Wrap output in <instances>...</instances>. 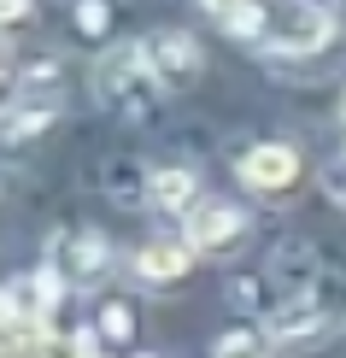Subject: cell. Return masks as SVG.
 <instances>
[{
	"label": "cell",
	"instance_id": "7",
	"mask_svg": "<svg viewBox=\"0 0 346 358\" xmlns=\"http://www.w3.org/2000/svg\"><path fill=\"white\" fill-rule=\"evenodd\" d=\"M270 341H276L282 352H311V347H323L329 335H335V311L317 306L305 294V300H276V311H270Z\"/></svg>",
	"mask_w": 346,
	"mask_h": 358
},
{
	"label": "cell",
	"instance_id": "15",
	"mask_svg": "<svg viewBox=\"0 0 346 358\" xmlns=\"http://www.w3.org/2000/svg\"><path fill=\"white\" fill-rule=\"evenodd\" d=\"M77 29L88 41H100L112 29V6H106V0H77Z\"/></svg>",
	"mask_w": 346,
	"mask_h": 358
},
{
	"label": "cell",
	"instance_id": "13",
	"mask_svg": "<svg viewBox=\"0 0 346 358\" xmlns=\"http://www.w3.org/2000/svg\"><path fill=\"white\" fill-rule=\"evenodd\" d=\"M94 341H100V352H124L135 341V306L129 300H106L100 317H94Z\"/></svg>",
	"mask_w": 346,
	"mask_h": 358
},
{
	"label": "cell",
	"instance_id": "6",
	"mask_svg": "<svg viewBox=\"0 0 346 358\" xmlns=\"http://www.w3.org/2000/svg\"><path fill=\"white\" fill-rule=\"evenodd\" d=\"M235 176L259 200H288L299 188V153L288 141H252L247 153H235Z\"/></svg>",
	"mask_w": 346,
	"mask_h": 358
},
{
	"label": "cell",
	"instance_id": "11",
	"mask_svg": "<svg viewBox=\"0 0 346 358\" xmlns=\"http://www.w3.org/2000/svg\"><path fill=\"white\" fill-rule=\"evenodd\" d=\"M53 117H59V94H48V88H12V106H6L12 141H36Z\"/></svg>",
	"mask_w": 346,
	"mask_h": 358
},
{
	"label": "cell",
	"instance_id": "9",
	"mask_svg": "<svg viewBox=\"0 0 346 358\" xmlns=\"http://www.w3.org/2000/svg\"><path fill=\"white\" fill-rule=\"evenodd\" d=\"M194 264V247L188 235H159V241H147L141 252H135V271H141V282H153V288H171V282H182Z\"/></svg>",
	"mask_w": 346,
	"mask_h": 358
},
{
	"label": "cell",
	"instance_id": "3",
	"mask_svg": "<svg viewBox=\"0 0 346 358\" xmlns=\"http://www.w3.org/2000/svg\"><path fill=\"white\" fill-rule=\"evenodd\" d=\"M41 252H48V271L59 282H71V288H94V282L106 276V264H112V241L100 229H88V223L53 229L48 241H41Z\"/></svg>",
	"mask_w": 346,
	"mask_h": 358
},
{
	"label": "cell",
	"instance_id": "21",
	"mask_svg": "<svg viewBox=\"0 0 346 358\" xmlns=\"http://www.w3.org/2000/svg\"><path fill=\"white\" fill-rule=\"evenodd\" d=\"M82 358H94V352H88V347H82Z\"/></svg>",
	"mask_w": 346,
	"mask_h": 358
},
{
	"label": "cell",
	"instance_id": "19",
	"mask_svg": "<svg viewBox=\"0 0 346 358\" xmlns=\"http://www.w3.org/2000/svg\"><path fill=\"white\" fill-rule=\"evenodd\" d=\"M206 12H212V18H223V12H235V6H247V0H200Z\"/></svg>",
	"mask_w": 346,
	"mask_h": 358
},
{
	"label": "cell",
	"instance_id": "14",
	"mask_svg": "<svg viewBox=\"0 0 346 358\" xmlns=\"http://www.w3.org/2000/svg\"><path fill=\"white\" fill-rule=\"evenodd\" d=\"M212 358H276V341H270L264 329H229L212 347Z\"/></svg>",
	"mask_w": 346,
	"mask_h": 358
},
{
	"label": "cell",
	"instance_id": "20",
	"mask_svg": "<svg viewBox=\"0 0 346 358\" xmlns=\"http://www.w3.org/2000/svg\"><path fill=\"white\" fill-rule=\"evenodd\" d=\"M340 124H346V88H340Z\"/></svg>",
	"mask_w": 346,
	"mask_h": 358
},
{
	"label": "cell",
	"instance_id": "17",
	"mask_svg": "<svg viewBox=\"0 0 346 358\" xmlns=\"http://www.w3.org/2000/svg\"><path fill=\"white\" fill-rule=\"evenodd\" d=\"M29 12H36V0H0V18H6V29H24Z\"/></svg>",
	"mask_w": 346,
	"mask_h": 358
},
{
	"label": "cell",
	"instance_id": "4",
	"mask_svg": "<svg viewBox=\"0 0 346 358\" xmlns=\"http://www.w3.org/2000/svg\"><path fill=\"white\" fill-rule=\"evenodd\" d=\"M59 294H65V282H59L53 271H24L6 282V329L12 341H36L48 335L53 311H59Z\"/></svg>",
	"mask_w": 346,
	"mask_h": 358
},
{
	"label": "cell",
	"instance_id": "18",
	"mask_svg": "<svg viewBox=\"0 0 346 358\" xmlns=\"http://www.w3.org/2000/svg\"><path fill=\"white\" fill-rule=\"evenodd\" d=\"M323 188H329V200L346 206V165H329V171H323Z\"/></svg>",
	"mask_w": 346,
	"mask_h": 358
},
{
	"label": "cell",
	"instance_id": "8",
	"mask_svg": "<svg viewBox=\"0 0 346 358\" xmlns=\"http://www.w3.org/2000/svg\"><path fill=\"white\" fill-rule=\"evenodd\" d=\"M141 48H147V65L159 71V83H164V88L200 77V65H206L200 41H194L188 29H153V36H141Z\"/></svg>",
	"mask_w": 346,
	"mask_h": 358
},
{
	"label": "cell",
	"instance_id": "2",
	"mask_svg": "<svg viewBox=\"0 0 346 358\" xmlns=\"http://www.w3.org/2000/svg\"><path fill=\"white\" fill-rule=\"evenodd\" d=\"M159 88H164V83H159V71L147 65V48H141V41H117V48L94 65V94L106 100L112 112H129V117L147 112Z\"/></svg>",
	"mask_w": 346,
	"mask_h": 358
},
{
	"label": "cell",
	"instance_id": "10",
	"mask_svg": "<svg viewBox=\"0 0 346 358\" xmlns=\"http://www.w3.org/2000/svg\"><path fill=\"white\" fill-rule=\"evenodd\" d=\"M311 282H317V252H311L305 241L276 247V259H270V288H276L282 300H305Z\"/></svg>",
	"mask_w": 346,
	"mask_h": 358
},
{
	"label": "cell",
	"instance_id": "5",
	"mask_svg": "<svg viewBox=\"0 0 346 358\" xmlns=\"http://www.w3.org/2000/svg\"><path fill=\"white\" fill-rule=\"evenodd\" d=\"M182 223H188V229H182L188 247L200 252V259H229V252H240L247 235H252V217L240 212L235 200H200Z\"/></svg>",
	"mask_w": 346,
	"mask_h": 358
},
{
	"label": "cell",
	"instance_id": "16",
	"mask_svg": "<svg viewBox=\"0 0 346 358\" xmlns=\"http://www.w3.org/2000/svg\"><path fill=\"white\" fill-rule=\"evenodd\" d=\"M12 358H65L53 335H36V341H12Z\"/></svg>",
	"mask_w": 346,
	"mask_h": 358
},
{
	"label": "cell",
	"instance_id": "1",
	"mask_svg": "<svg viewBox=\"0 0 346 358\" xmlns=\"http://www.w3.org/2000/svg\"><path fill=\"white\" fill-rule=\"evenodd\" d=\"M217 24L259 53H317L335 41V12L317 0H247Z\"/></svg>",
	"mask_w": 346,
	"mask_h": 358
},
{
	"label": "cell",
	"instance_id": "12",
	"mask_svg": "<svg viewBox=\"0 0 346 358\" xmlns=\"http://www.w3.org/2000/svg\"><path fill=\"white\" fill-rule=\"evenodd\" d=\"M147 200H153L159 212H182L188 217L206 194H200V176L188 165H164V171H147Z\"/></svg>",
	"mask_w": 346,
	"mask_h": 358
}]
</instances>
